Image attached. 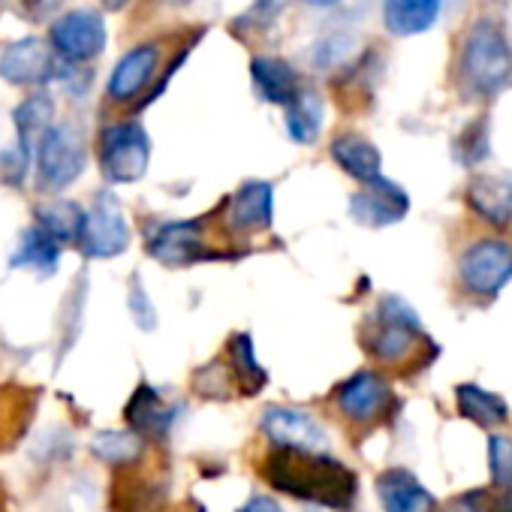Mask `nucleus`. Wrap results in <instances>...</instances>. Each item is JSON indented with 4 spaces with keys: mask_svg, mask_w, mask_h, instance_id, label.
<instances>
[{
    "mask_svg": "<svg viewBox=\"0 0 512 512\" xmlns=\"http://www.w3.org/2000/svg\"><path fill=\"white\" fill-rule=\"evenodd\" d=\"M266 479L278 491L320 509H347L356 497V473L338 458L308 449H278L269 455Z\"/></svg>",
    "mask_w": 512,
    "mask_h": 512,
    "instance_id": "obj_1",
    "label": "nucleus"
},
{
    "mask_svg": "<svg viewBox=\"0 0 512 512\" xmlns=\"http://www.w3.org/2000/svg\"><path fill=\"white\" fill-rule=\"evenodd\" d=\"M461 70L476 94H497L512 79V49L494 22H476L467 34Z\"/></svg>",
    "mask_w": 512,
    "mask_h": 512,
    "instance_id": "obj_2",
    "label": "nucleus"
},
{
    "mask_svg": "<svg viewBox=\"0 0 512 512\" xmlns=\"http://www.w3.org/2000/svg\"><path fill=\"white\" fill-rule=\"evenodd\" d=\"M151 160V142L148 133L127 121V124H112L100 136V166L103 175L115 184H130L139 181L148 169Z\"/></svg>",
    "mask_w": 512,
    "mask_h": 512,
    "instance_id": "obj_3",
    "label": "nucleus"
},
{
    "mask_svg": "<svg viewBox=\"0 0 512 512\" xmlns=\"http://www.w3.org/2000/svg\"><path fill=\"white\" fill-rule=\"evenodd\" d=\"M85 169V145L73 127H52L37 145V181L43 190L70 187Z\"/></svg>",
    "mask_w": 512,
    "mask_h": 512,
    "instance_id": "obj_4",
    "label": "nucleus"
},
{
    "mask_svg": "<svg viewBox=\"0 0 512 512\" xmlns=\"http://www.w3.org/2000/svg\"><path fill=\"white\" fill-rule=\"evenodd\" d=\"M419 335V317L416 311L398 299V296H386L374 314V326L368 332V350L383 359V362H401Z\"/></svg>",
    "mask_w": 512,
    "mask_h": 512,
    "instance_id": "obj_5",
    "label": "nucleus"
},
{
    "mask_svg": "<svg viewBox=\"0 0 512 512\" xmlns=\"http://www.w3.org/2000/svg\"><path fill=\"white\" fill-rule=\"evenodd\" d=\"M82 250L94 260H109L127 250L130 244V226L124 217L121 202L112 193H100L94 205L88 208L85 217V232H82Z\"/></svg>",
    "mask_w": 512,
    "mask_h": 512,
    "instance_id": "obj_6",
    "label": "nucleus"
},
{
    "mask_svg": "<svg viewBox=\"0 0 512 512\" xmlns=\"http://www.w3.org/2000/svg\"><path fill=\"white\" fill-rule=\"evenodd\" d=\"M461 284L473 296H494L512 278V247L506 241H476L461 256Z\"/></svg>",
    "mask_w": 512,
    "mask_h": 512,
    "instance_id": "obj_7",
    "label": "nucleus"
},
{
    "mask_svg": "<svg viewBox=\"0 0 512 512\" xmlns=\"http://www.w3.org/2000/svg\"><path fill=\"white\" fill-rule=\"evenodd\" d=\"M52 46L70 61H91L106 46V25L91 10H76L52 25Z\"/></svg>",
    "mask_w": 512,
    "mask_h": 512,
    "instance_id": "obj_8",
    "label": "nucleus"
},
{
    "mask_svg": "<svg viewBox=\"0 0 512 512\" xmlns=\"http://www.w3.org/2000/svg\"><path fill=\"white\" fill-rule=\"evenodd\" d=\"M58 73V61L55 52L37 40H19L13 46H7V52L0 55V76H4L10 85H43Z\"/></svg>",
    "mask_w": 512,
    "mask_h": 512,
    "instance_id": "obj_9",
    "label": "nucleus"
},
{
    "mask_svg": "<svg viewBox=\"0 0 512 512\" xmlns=\"http://www.w3.org/2000/svg\"><path fill=\"white\" fill-rule=\"evenodd\" d=\"M407 211H410L407 193L395 181H386V178H377V181L365 184L350 199V214L362 226H389V223L404 220Z\"/></svg>",
    "mask_w": 512,
    "mask_h": 512,
    "instance_id": "obj_10",
    "label": "nucleus"
},
{
    "mask_svg": "<svg viewBox=\"0 0 512 512\" xmlns=\"http://www.w3.org/2000/svg\"><path fill=\"white\" fill-rule=\"evenodd\" d=\"M263 431L278 449H308L317 452L326 446V431L305 413L290 407H269L263 413Z\"/></svg>",
    "mask_w": 512,
    "mask_h": 512,
    "instance_id": "obj_11",
    "label": "nucleus"
},
{
    "mask_svg": "<svg viewBox=\"0 0 512 512\" xmlns=\"http://www.w3.org/2000/svg\"><path fill=\"white\" fill-rule=\"evenodd\" d=\"M275 187L269 181H247L229 202L226 223L232 232H256L272 226Z\"/></svg>",
    "mask_w": 512,
    "mask_h": 512,
    "instance_id": "obj_12",
    "label": "nucleus"
},
{
    "mask_svg": "<svg viewBox=\"0 0 512 512\" xmlns=\"http://www.w3.org/2000/svg\"><path fill=\"white\" fill-rule=\"evenodd\" d=\"M148 250L154 260L163 266H187L202 260V238H199V223L196 220H178V223H163L151 241Z\"/></svg>",
    "mask_w": 512,
    "mask_h": 512,
    "instance_id": "obj_13",
    "label": "nucleus"
},
{
    "mask_svg": "<svg viewBox=\"0 0 512 512\" xmlns=\"http://www.w3.org/2000/svg\"><path fill=\"white\" fill-rule=\"evenodd\" d=\"M377 494L386 512H434L437 509V500L431 497V491L410 470H401V467H392L377 479Z\"/></svg>",
    "mask_w": 512,
    "mask_h": 512,
    "instance_id": "obj_14",
    "label": "nucleus"
},
{
    "mask_svg": "<svg viewBox=\"0 0 512 512\" xmlns=\"http://www.w3.org/2000/svg\"><path fill=\"white\" fill-rule=\"evenodd\" d=\"M157 64H160L157 46H136L133 52H127V55L118 61V67H115V73H112V79H109V88H106L109 97L118 100V103H127V100H133L136 94H142L145 85L151 82Z\"/></svg>",
    "mask_w": 512,
    "mask_h": 512,
    "instance_id": "obj_15",
    "label": "nucleus"
},
{
    "mask_svg": "<svg viewBox=\"0 0 512 512\" xmlns=\"http://www.w3.org/2000/svg\"><path fill=\"white\" fill-rule=\"evenodd\" d=\"M386 404H389V386L374 371H359L338 389V407L344 410V416L356 422L374 419Z\"/></svg>",
    "mask_w": 512,
    "mask_h": 512,
    "instance_id": "obj_16",
    "label": "nucleus"
},
{
    "mask_svg": "<svg viewBox=\"0 0 512 512\" xmlns=\"http://www.w3.org/2000/svg\"><path fill=\"white\" fill-rule=\"evenodd\" d=\"M467 202L491 226H509L512 223V178L506 175L473 178L467 187Z\"/></svg>",
    "mask_w": 512,
    "mask_h": 512,
    "instance_id": "obj_17",
    "label": "nucleus"
},
{
    "mask_svg": "<svg viewBox=\"0 0 512 512\" xmlns=\"http://www.w3.org/2000/svg\"><path fill=\"white\" fill-rule=\"evenodd\" d=\"M250 76H253V85L260 91V97L269 103L290 106L299 97V76H296L293 64H287L284 58H253Z\"/></svg>",
    "mask_w": 512,
    "mask_h": 512,
    "instance_id": "obj_18",
    "label": "nucleus"
},
{
    "mask_svg": "<svg viewBox=\"0 0 512 512\" xmlns=\"http://www.w3.org/2000/svg\"><path fill=\"white\" fill-rule=\"evenodd\" d=\"M443 0H383V22L395 37H416L437 25Z\"/></svg>",
    "mask_w": 512,
    "mask_h": 512,
    "instance_id": "obj_19",
    "label": "nucleus"
},
{
    "mask_svg": "<svg viewBox=\"0 0 512 512\" xmlns=\"http://www.w3.org/2000/svg\"><path fill=\"white\" fill-rule=\"evenodd\" d=\"M332 160H335L347 175H353V178L362 181V184H371V181L383 178V175H380V166H383L380 151L374 148V142H368V139L359 136V133H344V136H338V139L332 142Z\"/></svg>",
    "mask_w": 512,
    "mask_h": 512,
    "instance_id": "obj_20",
    "label": "nucleus"
},
{
    "mask_svg": "<svg viewBox=\"0 0 512 512\" xmlns=\"http://www.w3.org/2000/svg\"><path fill=\"white\" fill-rule=\"evenodd\" d=\"M52 115H55V103L49 94H34L13 112V121L19 130V145L25 151H34L43 142V136L52 130Z\"/></svg>",
    "mask_w": 512,
    "mask_h": 512,
    "instance_id": "obj_21",
    "label": "nucleus"
},
{
    "mask_svg": "<svg viewBox=\"0 0 512 512\" xmlns=\"http://www.w3.org/2000/svg\"><path fill=\"white\" fill-rule=\"evenodd\" d=\"M85 217H88V211H82L76 202H52V205H43V208L37 211V226H40L52 241H58V244L64 247V244L82 241Z\"/></svg>",
    "mask_w": 512,
    "mask_h": 512,
    "instance_id": "obj_22",
    "label": "nucleus"
},
{
    "mask_svg": "<svg viewBox=\"0 0 512 512\" xmlns=\"http://www.w3.org/2000/svg\"><path fill=\"white\" fill-rule=\"evenodd\" d=\"M127 419L136 431L151 434V437H163L166 428L172 425L175 413L163 404V398L151 386H142L127 407Z\"/></svg>",
    "mask_w": 512,
    "mask_h": 512,
    "instance_id": "obj_23",
    "label": "nucleus"
},
{
    "mask_svg": "<svg viewBox=\"0 0 512 512\" xmlns=\"http://www.w3.org/2000/svg\"><path fill=\"white\" fill-rule=\"evenodd\" d=\"M323 130V100L311 91H299V97L287 106V133L299 145L317 142Z\"/></svg>",
    "mask_w": 512,
    "mask_h": 512,
    "instance_id": "obj_24",
    "label": "nucleus"
},
{
    "mask_svg": "<svg viewBox=\"0 0 512 512\" xmlns=\"http://www.w3.org/2000/svg\"><path fill=\"white\" fill-rule=\"evenodd\" d=\"M455 398H458L461 416L473 419L482 428H494V425L506 422V416H509V407L503 404V398H497L494 392H485V389H479L473 383L458 386Z\"/></svg>",
    "mask_w": 512,
    "mask_h": 512,
    "instance_id": "obj_25",
    "label": "nucleus"
},
{
    "mask_svg": "<svg viewBox=\"0 0 512 512\" xmlns=\"http://www.w3.org/2000/svg\"><path fill=\"white\" fill-rule=\"evenodd\" d=\"M58 253H61V244L52 241L40 226H34V229H28V232L22 235V244H19V250L13 253L10 266H13V269L31 266V269L55 272V266H58Z\"/></svg>",
    "mask_w": 512,
    "mask_h": 512,
    "instance_id": "obj_26",
    "label": "nucleus"
},
{
    "mask_svg": "<svg viewBox=\"0 0 512 512\" xmlns=\"http://www.w3.org/2000/svg\"><path fill=\"white\" fill-rule=\"evenodd\" d=\"M232 371H235V377H238V383H241V389L247 392V395H256L263 386H266V371L256 365V356H253V344H250V338L247 335H238L235 341H232Z\"/></svg>",
    "mask_w": 512,
    "mask_h": 512,
    "instance_id": "obj_27",
    "label": "nucleus"
},
{
    "mask_svg": "<svg viewBox=\"0 0 512 512\" xmlns=\"http://www.w3.org/2000/svg\"><path fill=\"white\" fill-rule=\"evenodd\" d=\"M139 440L136 434H121V431H106L94 440V455L103 458V461H133L139 455Z\"/></svg>",
    "mask_w": 512,
    "mask_h": 512,
    "instance_id": "obj_28",
    "label": "nucleus"
},
{
    "mask_svg": "<svg viewBox=\"0 0 512 512\" xmlns=\"http://www.w3.org/2000/svg\"><path fill=\"white\" fill-rule=\"evenodd\" d=\"M488 458H491V479L497 488H512V437L494 434L488 440Z\"/></svg>",
    "mask_w": 512,
    "mask_h": 512,
    "instance_id": "obj_29",
    "label": "nucleus"
},
{
    "mask_svg": "<svg viewBox=\"0 0 512 512\" xmlns=\"http://www.w3.org/2000/svg\"><path fill=\"white\" fill-rule=\"evenodd\" d=\"M28 160H31V151H25L22 145H16L13 151H4V157H0V172H4V178L10 184H22L25 169H28Z\"/></svg>",
    "mask_w": 512,
    "mask_h": 512,
    "instance_id": "obj_30",
    "label": "nucleus"
},
{
    "mask_svg": "<svg viewBox=\"0 0 512 512\" xmlns=\"http://www.w3.org/2000/svg\"><path fill=\"white\" fill-rule=\"evenodd\" d=\"M61 4H64V0H22V7H25L28 19H34V22H40V19L52 16V13H58Z\"/></svg>",
    "mask_w": 512,
    "mask_h": 512,
    "instance_id": "obj_31",
    "label": "nucleus"
},
{
    "mask_svg": "<svg viewBox=\"0 0 512 512\" xmlns=\"http://www.w3.org/2000/svg\"><path fill=\"white\" fill-rule=\"evenodd\" d=\"M238 512H284L281 503H275L272 497H250Z\"/></svg>",
    "mask_w": 512,
    "mask_h": 512,
    "instance_id": "obj_32",
    "label": "nucleus"
},
{
    "mask_svg": "<svg viewBox=\"0 0 512 512\" xmlns=\"http://www.w3.org/2000/svg\"><path fill=\"white\" fill-rule=\"evenodd\" d=\"M106 10H124L127 7V0H103Z\"/></svg>",
    "mask_w": 512,
    "mask_h": 512,
    "instance_id": "obj_33",
    "label": "nucleus"
},
{
    "mask_svg": "<svg viewBox=\"0 0 512 512\" xmlns=\"http://www.w3.org/2000/svg\"><path fill=\"white\" fill-rule=\"evenodd\" d=\"M305 4H311V7H335L338 0H305Z\"/></svg>",
    "mask_w": 512,
    "mask_h": 512,
    "instance_id": "obj_34",
    "label": "nucleus"
},
{
    "mask_svg": "<svg viewBox=\"0 0 512 512\" xmlns=\"http://www.w3.org/2000/svg\"><path fill=\"white\" fill-rule=\"evenodd\" d=\"M311 512H347V509H317V506H314Z\"/></svg>",
    "mask_w": 512,
    "mask_h": 512,
    "instance_id": "obj_35",
    "label": "nucleus"
},
{
    "mask_svg": "<svg viewBox=\"0 0 512 512\" xmlns=\"http://www.w3.org/2000/svg\"><path fill=\"white\" fill-rule=\"evenodd\" d=\"M175 4H181V0H175Z\"/></svg>",
    "mask_w": 512,
    "mask_h": 512,
    "instance_id": "obj_36",
    "label": "nucleus"
}]
</instances>
